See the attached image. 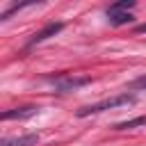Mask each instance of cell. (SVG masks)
Returning <instances> with one entry per match:
<instances>
[{
	"instance_id": "1",
	"label": "cell",
	"mask_w": 146,
	"mask_h": 146,
	"mask_svg": "<svg viewBox=\"0 0 146 146\" xmlns=\"http://www.w3.org/2000/svg\"><path fill=\"white\" fill-rule=\"evenodd\" d=\"M137 98L132 96V94H119V96H112V98H103V100H98V103H91V105H87V107H80L78 110V116L80 119H84V116H89V114H100V112H105V110H114V107H121V105H132Z\"/></svg>"
},
{
	"instance_id": "2",
	"label": "cell",
	"mask_w": 146,
	"mask_h": 146,
	"mask_svg": "<svg viewBox=\"0 0 146 146\" xmlns=\"http://www.w3.org/2000/svg\"><path fill=\"white\" fill-rule=\"evenodd\" d=\"M50 82L57 91H73V89L89 84L91 78L89 75H59V78H50Z\"/></svg>"
},
{
	"instance_id": "3",
	"label": "cell",
	"mask_w": 146,
	"mask_h": 146,
	"mask_svg": "<svg viewBox=\"0 0 146 146\" xmlns=\"http://www.w3.org/2000/svg\"><path fill=\"white\" fill-rule=\"evenodd\" d=\"M36 112H39V107H34V105H25V107L5 110V112L0 114V119H2V121H11V119H30V116H34Z\"/></svg>"
},
{
	"instance_id": "4",
	"label": "cell",
	"mask_w": 146,
	"mask_h": 146,
	"mask_svg": "<svg viewBox=\"0 0 146 146\" xmlns=\"http://www.w3.org/2000/svg\"><path fill=\"white\" fill-rule=\"evenodd\" d=\"M64 27V23H48L43 30H39L32 39H30V46H34V43H41V41H46V39H50V36H55L59 30Z\"/></svg>"
},
{
	"instance_id": "5",
	"label": "cell",
	"mask_w": 146,
	"mask_h": 146,
	"mask_svg": "<svg viewBox=\"0 0 146 146\" xmlns=\"http://www.w3.org/2000/svg\"><path fill=\"white\" fill-rule=\"evenodd\" d=\"M39 141V135H21V137H5L0 146H34Z\"/></svg>"
},
{
	"instance_id": "6",
	"label": "cell",
	"mask_w": 146,
	"mask_h": 146,
	"mask_svg": "<svg viewBox=\"0 0 146 146\" xmlns=\"http://www.w3.org/2000/svg\"><path fill=\"white\" fill-rule=\"evenodd\" d=\"M107 21L112 25H125V23L132 21V16L125 14V11H107Z\"/></svg>"
},
{
	"instance_id": "7",
	"label": "cell",
	"mask_w": 146,
	"mask_h": 146,
	"mask_svg": "<svg viewBox=\"0 0 146 146\" xmlns=\"http://www.w3.org/2000/svg\"><path fill=\"white\" fill-rule=\"evenodd\" d=\"M139 125H146V116H137V119H130V121H121L114 125V130H130V128H139Z\"/></svg>"
},
{
	"instance_id": "8",
	"label": "cell",
	"mask_w": 146,
	"mask_h": 146,
	"mask_svg": "<svg viewBox=\"0 0 146 146\" xmlns=\"http://www.w3.org/2000/svg\"><path fill=\"white\" fill-rule=\"evenodd\" d=\"M130 7H135V2H132V0H123V2H114V5H110L107 11H123V9H130Z\"/></svg>"
},
{
	"instance_id": "9",
	"label": "cell",
	"mask_w": 146,
	"mask_h": 146,
	"mask_svg": "<svg viewBox=\"0 0 146 146\" xmlns=\"http://www.w3.org/2000/svg\"><path fill=\"white\" fill-rule=\"evenodd\" d=\"M130 89H146V75L132 80V82H130Z\"/></svg>"
},
{
	"instance_id": "10",
	"label": "cell",
	"mask_w": 146,
	"mask_h": 146,
	"mask_svg": "<svg viewBox=\"0 0 146 146\" xmlns=\"http://www.w3.org/2000/svg\"><path fill=\"white\" fill-rule=\"evenodd\" d=\"M135 34H146V23L137 25V27H135Z\"/></svg>"
}]
</instances>
